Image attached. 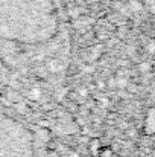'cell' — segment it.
Returning a JSON list of instances; mask_svg holds the SVG:
<instances>
[{
  "label": "cell",
  "instance_id": "277c9868",
  "mask_svg": "<svg viewBox=\"0 0 155 157\" xmlns=\"http://www.w3.org/2000/svg\"><path fill=\"white\" fill-rule=\"evenodd\" d=\"M102 157H111V156H109V153H105V154H103Z\"/></svg>",
  "mask_w": 155,
  "mask_h": 157
},
{
  "label": "cell",
  "instance_id": "6da1fadb",
  "mask_svg": "<svg viewBox=\"0 0 155 157\" xmlns=\"http://www.w3.org/2000/svg\"><path fill=\"white\" fill-rule=\"evenodd\" d=\"M38 96H40V90L38 89H34L32 93H31V98H38Z\"/></svg>",
  "mask_w": 155,
  "mask_h": 157
},
{
  "label": "cell",
  "instance_id": "7a4b0ae2",
  "mask_svg": "<svg viewBox=\"0 0 155 157\" xmlns=\"http://www.w3.org/2000/svg\"><path fill=\"white\" fill-rule=\"evenodd\" d=\"M148 69H149V64H146V63H143V64L140 66V70H143V72L148 70Z\"/></svg>",
  "mask_w": 155,
  "mask_h": 157
},
{
  "label": "cell",
  "instance_id": "3957f363",
  "mask_svg": "<svg viewBox=\"0 0 155 157\" xmlns=\"http://www.w3.org/2000/svg\"><path fill=\"white\" fill-rule=\"evenodd\" d=\"M149 52L151 53L155 52V44H149Z\"/></svg>",
  "mask_w": 155,
  "mask_h": 157
}]
</instances>
